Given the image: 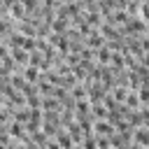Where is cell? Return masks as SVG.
<instances>
[{"label":"cell","instance_id":"obj_1","mask_svg":"<svg viewBox=\"0 0 149 149\" xmlns=\"http://www.w3.org/2000/svg\"><path fill=\"white\" fill-rule=\"evenodd\" d=\"M95 130L105 133V135H112L114 133V123H109V121H95Z\"/></svg>","mask_w":149,"mask_h":149},{"label":"cell","instance_id":"obj_2","mask_svg":"<svg viewBox=\"0 0 149 149\" xmlns=\"http://www.w3.org/2000/svg\"><path fill=\"white\" fill-rule=\"evenodd\" d=\"M12 56H14V61H16V63H30V58H26V56H28V54H26V49L14 47V49H12Z\"/></svg>","mask_w":149,"mask_h":149},{"label":"cell","instance_id":"obj_3","mask_svg":"<svg viewBox=\"0 0 149 149\" xmlns=\"http://www.w3.org/2000/svg\"><path fill=\"white\" fill-rule=\"evenodd\" d=\"M26 79H28V81H37V79H40V70L33 68V65L26 68Z\"/></svg>","mask_w":149,"mask_h":149},{"label":"cell","instance_id":"obj_4","mask_svg":"<svg viewBox=\"0 0 149 149\" xmlns=\"http://www.w3.org/2000/svg\"><path fill=\"white\" fill-rule=\"evenodd\" d=\"M135 140H137L140 144H149V135L144 133V128H137V133H135Z\"/></svg>","mask_w":149,"mask_h":149},{"label":"cell","instance_id":"obj_5","mask_svg":"<svg viewBox=\"0 0 149 149\" xmlns=\"http://www.w3.org/2000/svg\"><path fill=\"white\" fill-rule=\"evenodd\" d=\"M88 44H91V47H100V44H102L100 35H98V33H91V37H88Z\"/></svg>","mask_w":149,"mask_h":149},{"label":"cell","instance_id":"obj_6","mask_svg":"<svg viewBox=\"0 0 149 149\" xmlns=\"http://www.w3.org/2000/svg\"><path fill=\"white\" fill-rule=\"evenodd\" d=\"M58 144H63L65 149H72V140L68 135H58Z\"/></svg>","mask_w":149,"mask_h":149},{"label":"cell","instance_id":"obj_7","mask_svg":"<svg viewBox=\"0 0 149 149\" xmlns=\"http://www.w3.org/2000/svg\"><path fill=\"white\" fill-rule=\"evenodd\" d=\"M126 102H128V107H137L140 105V95H128Z\"/></svg>","mask_w":149,"mask_h":149},{"label":"cell","instance_id":"obj_8","mask_svg":"<svg viewBox=\"0 0 149 149\" xmlns=\"http://www.w3.org/2000/svg\"><path fill=\"white\" fill-rule=\"evenodd\" d=\"M149 100V86H142L140 88V102H147Z\"/></svg>","mask_w":149,"mask_h":149},{"label":"cell","instance_id":"obj_9","mask_svg":"<svg viewBox=\"0 0 149 149\" xmlns=\"http://www.w3.org/2000/svg\"><path fill=\"white\" fill-rule=\"evenodd\" d=\"M100 61H102V63L109 61V51H107V49H100Z\"/></svg>","mask_w":149,"mask_h":149},{"label":"cell","instance_id":"obj_10","mask_svg":"<svg viewBox=\"0 0 149 149\" xmlns=\"http://www.w3.org/2000/svg\"><path fill=\"white\" fill-rule=\"evenodd\" d=\"M44 107H47V109H54V107H56V102H54L51 98H47V100H44Z\"/></svg>","mask_w":149,"mask_h":149},{"label":"cell","instance_id":"obj_11","mask_svg":"<svg viewBox=\"0 0 149 149\" xmlns=\"http://www.w3.org/2000/svg\"><path fill=\"white\" fill-rule=\"evenodd\" d=\"M47 149H61V144H58V142H49V144H47Z\"/></svg>","mask_w":149,"mask_h":149}]
</instances>
